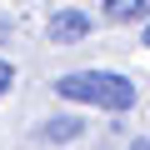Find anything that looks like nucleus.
<instances>
[{"mask_svg":"<svg viewBox=\"0 0 150 150\" xmlns=\"http://www.w3.org/2000/svg\"><path fill=\"white\" fill-rule=\"evenodd\" d=\"M130 150H150V140H135V145H130Z\"/></svg>","mask_w":150,"mask_h":150,"instance_id":"obj_6","label":"nucleus"},{"mask_svg":"<svg viewBox=\"0 0 150 150\" xmlns=\"http://www.w3.org/2000/svg\"><path fill=\"white\" fill-rule=\"evenodd\" d=\"M60 100H75V105H100V110H130L135 105V85L115 70H70L55 80Z\"/></svg>","mask_w":150,"mask_h":150,"instance_id":"obj_1","label":"nucleus"},{"mask_svg":"<svg viewBox=\"0 0 150 150\" xmlns=\"http://www.w3.org/2000/svg\"><path fill=\"white\" fill-rule=\"evenodd\" d=\"M105 10H110V20H140L150 10V0H105Z\"/></svg>","mask_w":150,"mask_h":150,"instance_id":"obj_3","label":"nucleus"},{"mask_svg":"<svg viewBox=\"0 0 150 150\" xmlns=\"http://www.w3.org/2000/svg\"><path fill=\"white\" fill-rule=\"evenodd\" d=\"M85 35H90V15L85 10H60L50 20V40L55 45H75V40H85Z\"/></svg>","mask_w":150,"mask_h":150,"instance_id":"obj_2","label":"nucleus"},{"mask_svg":"<svg viewBox=\"0 0 150 150\" xmlns=\"http://www.w3.org/2000/svg\"><path fill=\"white\" fill-rule=\"evenodd\" d=\"M10 85H15V70H10V65H5V60H0V95H5V90H10Z\"/></svg>","mask_w":150,"mask_h":150,"instance_id":"obj_5","label":"nucleus"},{"mask_svg":"<svg viewBox=\"0 0 150 150\" xmlns=\"http://www.w3.org/2000/svg\"><path fill=\"white\" fill-rule=\"evenodd\" d=\"M145 50H150V25H145Z\"/></svg>","mask_w":150,"mask_h":150,"instance_id":"obj_7","label":"nucleus"},{"mask_svg":"<svg viewBox=\"0 0 150 150\" xmlns=\"http://www.w3.org/2000/svg\"><path fill=\"white\" fill-rule=\"evenodd\" d=\"M45 135L50 140H75V135H80V120H75V115H60V120L45 125Z\"/></svg>","mask_w":150,"mask_h":150,"instance_id":"obj_4","label":"nucleus"}]
</instances>
